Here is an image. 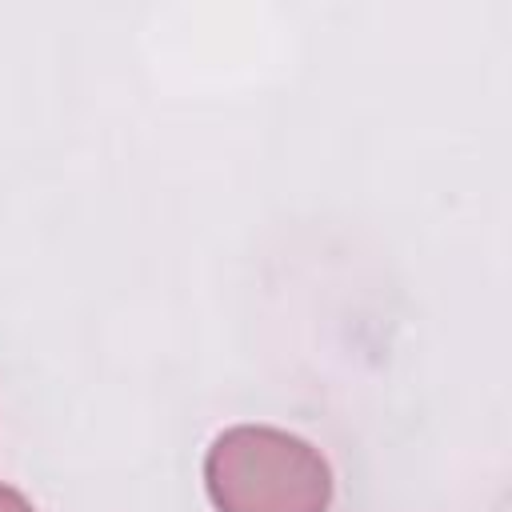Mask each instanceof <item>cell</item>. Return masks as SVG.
<instances>
[{
  "mask_svg": "<svg viewBox=\"0 0 512 512\" xmlns=\"http://www.w3.org/2000/svg\"><path fill=\"white\" fill-rule=\"evenodd\" d=\"M0 512H36V508L28 504V496H24V492H16V488L0 484Z\"/></svg>",
  "mask_w": 512,
  "mask_h": 512,
  "instance_id": "7a4b0ae2",
  "label": "cell"
},
{
  "mask_svg": "<svg viewBox=\"0 0 512 512\" xmlns=\"http://www.w3.org/2000/svg\"><path fill=\"white\" fill-rule=\"evenodd\" d=\"M204 484L216 512H328L332 504L320 448L268 424L220 432L204 456Z\"/></svg>",
  "mask_w": 512,
  "mask_h": 512,
  "instance_id": "6da1fadb",
  "label": "cell"
}]
</instances>
